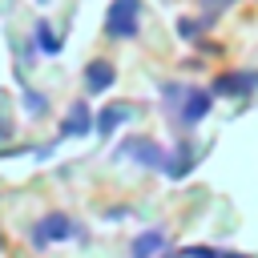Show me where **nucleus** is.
I'll return each instance as SVG.
<instances>
[{"mask_svg": "<svg viewBox=\"0 0 258 258\" xmlns=\"http://www.w3.org/2000/svg\"><path fill=\"white\" fill-rule=\"evenodd\" d=\"M36 48H40V52H60V40H56V32H52L44 20L36 24Z\"/></svg>", "mask_w": 258, "mask_h": 258, "instance_id": "9d476101", "label": "nucleus"}, {"mask_svg": "<svg viewBox=\"0 0 258 258\" xmlns=\"http://www.w3.org/2000/svg\"><path fill=\"white\" fill-rule=\"evenodd\" d=\"M113 81H117V69L109 60H93L85 69V89L89 93H105V89H113Z\"/></svg>", "mask_w": 258, "mask_h": 258, "instance_id": "423d86ee", "label": "nucleus"}, {"mask_svg": "<svg viewBox=\"0 0 258 258\" xmlns=\"http://www.w3.org/2000/svg\"><path fill=\"white\" fill-rule=\"evenodd\" d=\"M64 238H81V226H77L69 214H48V218H40V222L32 226V246H36V250H44V246H52V242H64Z\"/></svg>", "mask_w": 258, "mask_h": 258, "instance_id": "f257e3e1", "label": "nucleus"}, {"mask_svg": "<svg viewBox=\"0 0 258 258\" xmlns=\"http://www.w3.org/2000/svg\"><path fill=\"white\" fill-rule=\"evenodd\" d=\"M0 137H4V125H0Z\"/></svg>", "mask_w": 258, "mask_h": 258, "instance_id": "4468645a", "label": "nucleus"}, {"mask_svg": "<svg viewBox=\"0 0 258 258\" xmlns=\"http://www.w3.org/2000/svg\"><path fill=\"white\" fill-rule=\"evenodd\" d=\"M169 258H173V254H169ZM177 258H181V254H177Z\"/></svg>", "mask_w": 258, "mask_h": 258, "instance_id": "2eb2a0df", "label": "nucleus"}, {"mask_svg": "<svg viewBox=\"0 0 258 258\" xmlns=\"http://www.w3.org/2000/svg\"><path fill=\"white\" fill-rule=\"evenodd\" d=\"M189 169H194V149H189V145H181L177 153L165 157V173H169V177H185Z\"/></svg>", "mask_w": 258, "mask_h": 258, "instance_id": "1a4fd4ad", "label": "nucleus"}, {"mask_svg": "<svg viewBox=\"0 0 258 258\" xmlns=\"http://www.w3.org/2000/svg\"><path fill=\"white\" fill-rule=\"evenodd\" d=\"M181 258H218V250L214 246H185Z\"/></svg>", "mask_w": 258, "mask_h": 258, "instance_id": "9b49d317", "label": "nucleus"}, {"mask_svg": "<svg viewBox=\"0 0 258 258\" xmlns=\"http://www.w3.org/2000/svg\"><path fill=\"white\" fill-rule=\"evenodd\" d=\"M137 20H141V4L137 0H113L109 16H105V28H109V36L129 40V36H137Z\"/></svg>", "mask_w": 258, "mask_h": 258, "instance_id": "f03ea898", "label": "nucleus"}, {"mask_svg": "<svg viewBox=\"0 0 258 258\" xmlns=\"http://www.w3.org/2000/svg\"><path fill=\"white\" fill-rule=\"evenodd\" d=\"M161 246H165V230H149V234H137L129 242V254L133 258H157Z\"/></svg>", "mask_w": 258, "mask_h": 258, "instance_id": "6e6552de", "label": "nucleus"}, {"mask_svg": "<svg viewBox=\"0 0 258 258\" xmlns=\"http://www.w3.org/2000/svg\"><path fill=\"white\" fill-rule=\"evenodd\" d=\"M81 133H93V113H89V101H73L64 121H60V137H81Z\"/></svg>", "mask_w": 258, "mask_h": 258, "instance_id": "20e7f679", "label": "nucleus"}, {"mask_svg": "<svg viewBox=\"0 0 258 258\" xmlns=\"http://www.w3.org/2000/svg\"><path fill=\"white\" fill-rule=\"evenodd\" d=\"M218 258H246V254H218Z\"/></svg>", "mask_w": 258, "mask_h": 258, "instance_id": "ddd939ff", "label": "nucleus"}, {"mask_svg": "<svg viewBox=\"0 0 258 258\" xmlns=\"http://www.w3.org/2000/svg\"><path fill=\"white\" fill-rule=\"evenodd\" d=\"M121 153H133L141 165H149V169H157V165H165V149L157 145V141H125V149Z\"/></svg>", "mask_w": 258, "mask_h": 258, "instance_id": "0eeeda50", "label": "nucleus"}, {"mask_svg": "<svg viewBox=\"0 0 258 258\" xmlns=\"http://www.w3.org/2000/svg\"><path fill=\"white\" fill-rule=\"evenodd\" d=\"M129 117H133V109H129V105H105V109L97 113V121H93V133L109 137V133H113V129H121Z\"/></svg>", "mask_w": 258, "mask_h": 258, "instance_id": "39448f33", "label": "nucleus"}, {"mask_svg": "<svg viewBox=\"0 0 258 258\" xmlns=\"http://www.w3.org/2000/svg\"><path fill=\"white\" fill-rule=\"evenodd\" d=\"M24 101H28V113H40L44 109V97L40 93H24Z\"/></svg>", "mask_w": 258, "mask_h": 258, "instance_id": "f8f14e48", "label": "nucleus"}, {"mask_svg": "<svg viewBox=\"0 0 258 258\" xmlns=\"http://www.w3.org/2000/svg\"><path fill=\"white\" fill-rule=\"evenodd\" d=\"M210 105H214V89H189L185 101L177 105V113H181L185 125H198V121L210 113Z\"/></svg>", "mask_w": 258, "mask_h": 258, "instance_id": "7ed1b4c3", "label": "nucleus"}]
</instances>
